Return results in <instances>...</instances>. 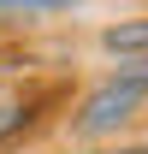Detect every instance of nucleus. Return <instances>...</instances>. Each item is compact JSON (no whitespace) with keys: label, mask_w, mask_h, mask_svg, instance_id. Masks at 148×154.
Instances as JSON below:
<instances>
[{"label":"nucleus","mask_w":148,"mask_h":154,"mask_svg":"<svg viewBox=\"0 0 148 154\" xmlns=\"http://www.w3.org/2000/svg\"><path fill=\"white\" fill-rule=\"evenodd\" d=\"M148 107V59H119L101 83H95L83 107L71 113V136L77 142H107Z\"/></svg>","instance_id":"1"},{"label":"nucleus","mask_w":148,"mask_h":154,"mask_svg":"<svg viewBox=\"0 0 148 154\" xmlns=\"http://www.w3.org/2000/svg\"><path fill=\"white\" fill-rule=\"evenodd\" d=\"M95 48H101L107 59H148V12L107 24V30L95 36Z\"/></svg>","instance_id":"2"},{"label":"nucleus","mask_w":148,"mask_h":154,"mask_svg":"<svg viewBox=\"0 0 148 154\" xmlns=\"http://www.w3.org/2000/svg\"><path fill=\"white\" fill-rule=\"evenodd\" d=\"M71 154H148V142H89V148H71Z\"/></svg>","instance_id":"4"},{"label":"nucleus","mask_w":148,"mask_h":154,"mask_svg":"<svg viewBox=\"0 0 148 154\" xmlns=\"http://www.w3.org/2000/svg\"><path fill=\"white\" fill-rule=\"evenodd\" d=\"M18 119H24V107H18V101H0V136L12 131V125H18Z\"/></svg>","instance_id":"5"},{"label":"nucleus","mask_w":148,"mask_h":154,"mask_svg":"<svg viewBox=\"0 0 148 154\" xmlns=\"http://www.w3.org/2000/svg\"><path fill=\"white\" fill-rule=\"evenodd\" d=\"M83 0H0V24H48V18H65L77 12Z\"/></svg>","instance_id":"3"}]
</instances>
